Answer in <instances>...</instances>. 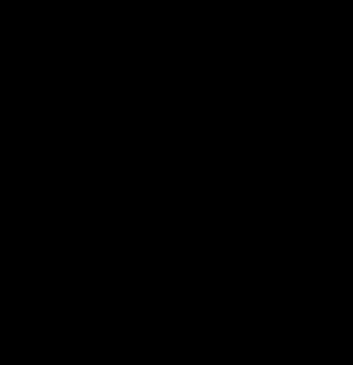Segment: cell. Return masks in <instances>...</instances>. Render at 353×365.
Masks as SVG:
<instances>
[]
</instances>
